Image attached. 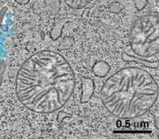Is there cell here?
Listing matches in <instances>:
<instances>
[{
  "label": "cell",
  "mask_w": 159,
  "mask_h": 139,
  "mask_svg": "<svg viewBox=\"0 0 159 139\" xmlns=\"http://www.w3.org/2000/svg\"><path fill=\"white\" fill-rule=\"evenodd\" d=\"M90 0H65L66 5L74 9H80L86 7Z\"/></svg>",
  "instance_id": "4"
},
{
  "label": "cell",
  "mask_w": 159,
  "mask_h": 139,
  "mask_svg": "<svg viewBox=\"0 0 159 139\" xmlns=\"http://www.w3.org/2000/svg\"><path fill=\"white\" fill-rule=\"evenodd\" d=\"M75 86L73 69L60 54L39 51L25 60L16 81V95L26 108L54 113L71 97Z\"/></svg>",
  "instance_id": "1"
},
{
  "label": "cell",
  "mask_w": 159,
  "mask_h": 139,
  "mask_svg": "<svg viewBox=\"0 0 159 139\" xmlns=\"http://www.w3.org/2000/svg\"><path fill=\"white\" fill-rule=\"evenodd\" d=\"M158 18L147 16L138 18L130 33V45L135 55L143 59L158 58Z\"/></svg>",
  "instance_id": "3"
},
{
  "label": "cell",
  "mask_w": 159,
  "mask_h": 139,
  "mask_svg": "<svg viewBox=\"0 0 159 139\" xmlns=\"http://www.w3.org/2000/svg\"><path fill=\"white\" fill-rule=\"evenodd\" d=\"M158 98V86L144 69L126 67L115 73L101 89V100L111 114L132 119L147 113Z\"/></svg>",
  "instance_id": "2"
}]
</instances>
